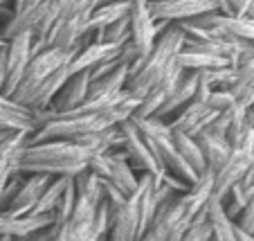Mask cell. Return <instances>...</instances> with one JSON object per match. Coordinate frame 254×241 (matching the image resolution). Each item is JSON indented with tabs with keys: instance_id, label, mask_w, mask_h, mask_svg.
I'll return each mask as SVG.
<instances>
[{
	"instance_id": "f35d334b",
	"label": "cell",
	"mask_w": 254,
	"mask_h": 241,
	"mask_svg": "<svg viewBox=\"0 0 254 241\" xmlns=\"http://www.w3.org/2000/svg\"><path fill=\"white\" fill-rule=\"evenodd\" d=\"M250 169L254 171V151H252V162H250Z\"/></svg>"
},
{
	"instance_id": "7c38bea8",
	"label": "cell",
	"mask_w": 254,
	"mask_h": 241,
	"mask_svg": "<svg viewBox=\"0 0 254 241\" xmlns=\"http://www.w3.org/2000/svg\"><path fill=\"white\" fill-rule=\"evenodd\" d=\"M50 180H52V176H48V174H29V176H23V183H20L18 192L14 194V198L9 201L7 210H2V212L16 214V217L32 214L34 205L39 203L41 194L45 192V187L50 185Z\"/></svg>"
},
{
	"instance_id": "277c9868",
	"label": "cell",
	"mask_w": 254,
	"mask_h": 241,
	"mask_svg": "<svg viewBox=\"0 0 254 241\" xmlns=\"http://www.w3.org/2000/svg\"><path fill=\"white\" fill-rule=\"evenodd\" d=\"M81 48L83 45H77V48H45V50H41V52H36L32 57V61L27 63V70H25L23 79H20L18 88L14 90L11 99L18 101L20 106H27L32 95H34V90H36L52 73H57L59 68L70 66L72 57H74Z\"/></svg>"
},
{
	"instance_id": "83f0119b",
	"label": "cell",
	"mask_w": 254,
	"mask_h": 241,
	"mask_svg": "<svg viewBox=\"0 0 254 241\" xmlns=\"http://www.w3.org/2000/svg\"><path fill=\"white\" fill-rule=\"evenodd\" d=\"M200 75L207 79L211 88H225L230 90L232 83L236 81V68L234 66H223V68H211V70H200Z\"/></svg>"
},
{
	"instance_id": "484cf974",
	"label": "cell",
	"mask_w": 254,
	"mask_h": 241,
	"mask_svg": "<svg viewBox=\"0 0 254 241\" xmlns=\"http://www.w3.org/2000/svg\"><path fill=\"white\" fill-rule=\"evenodd\" d=\"M67 178H70V176H54V178L50 180V185L45 187V192L41 194L39 203H36L32 210L34 217H52L54 205H57L59 196H61L63 187H65V183H67Z\"/></svg>"
},
{
	"instance_id": "8992f818",
	"label": "cell",
	"mask_w": 254,
	"mask_h": 241,
	"mask_svg": "<svg viewBox=\"0 0 254 241\" xmlns=\"http://www.w3.org/2000/svg\"><path fill=\"white\" fill-rule=\"evenodd\" d=\"M34 32H20L16 36H11L5 45V66H7V81H5V90L2 95L11 97L14 90L18 88L20 79H23L25 70H27V63L34 57Z\"/></svg>"
},
{
	"instance_id": "b9f144b4",
	"label": "cell",
	"mask_w": 254,
	"mask_h": 241,
	"mask_svg": "<svg viewBox=\"0 0 254 241\" xmlns=\"http://www.w3.org/2000/svg\"><path fill=\"white\" fill-rule=\"evenodd\" d=\"M209 241H211V239H209Z\"/></svg>"
},
{
	"instance_id": "f1b7e54d",
	"label": "cell",
	"mask_w": 254,
	"mask_h": 241,
	"mask_svg": "<svg viewBox=\"0 0 254 241\" xmlns=\"http://www.w3.org/2000/svg\"><path fill=\"white\" fill-rule=\"evenodd\" d=\"M130 41V20L128 16L111 23L108 27H104V43H113L117 48H122L124 43Z\"/></svg>"
},
{
	"instance_id": "74e56055",
	"label": "cell",
	"mask_w": 254,
	"mask_h": 241,
	"mask_svg": "<svg viewBox=\"0 0 254 241\" xmlns=\"http://www.w3.org/2000/svg\"><path fill=\"white\" fill-rule=\"evenodd\" d=\"M95 241H108V237H106V235H101V237H97Z\"/></svg>"
},
{
	"instance_id": "9a60e30c",
	"label": "cell",
	"mask_w": 254,
	"mask_h": 241,
	"mask_svg": "<svg viewBox=\"0 0 254 241\" xmlns=\"http://www.w3.org/2000/svg\"><path fill=\"white\" fill-rule=\"evenodd\" d=\"M36 113L20 106L11 97L0 95V131L5 133H34Z\"/></svg>"
},
{
	"instance_id": "2e32d148",
	"label": "cell",
	"mask_w": 254,
	"mask_h": 241,
	"mask_svg": "<svg viewBox=\"0 0 254 241\" xmlns=\"http://www.w3.org/2000/svg\"><path fill=\"white\" fill-rule=\"evenodd\" d=\"M196 86H198V73H183V77L178 79V83L171 90V95L167 97V101L158 108V113H155L153 117L164 120V122L176 117L187 104L193 101V97H196Z\"/></svg>"
},
{
	"instance_id": "4dcf8cb0",
	"label": "cell",
	"mask_w": 254,
	"mask_h": 241,
	"mask_svg": "<svg viewBox=\"0 0 254 241\" xmlns=\"http://www.w3.org/2000/svg\"><path fill=\"white\" fill-rule=\"evenodd\" d=\"M234 223L239 228H243V230L254 232V189H252V194H250V198H248V205L241 210V214L234 219Z\"/></svg>"
},
{
	"instance_id": "4316f807",
	"label": "cell",
	"mask_w": 254,
	"mask_h": 241,
	"mask_svg": "<svg viewBox=\"0 0 254 241\" xmlns=\"http://www.w3.org/2000/svg\"><path fill=\"white\" fill-rule=\"evenodd\" d=\"M74 201H77V189H74V183H72V178H67L65 187H63L61 196H59L57 205H54V212H52L54 228H59L72 214V210H74Z\"/></svg>"
},
{
	"instance_id": "e0dca14e",
	"label": "cell",
	"mask_w": 254,
	"mask_h": 241,
	"mask_svg": "<svg viewBox=\"0 0 254 241\" xmlns=\"http://www.w3.org/2000/svg\"><path fill=\"white\" fill-rule=\"evenodd\" d=\"M52 226V217H34V214L16 217L9 212H0V235H7L16 241L27 239V237L36 235L41 230H48Z\"/></svg>"
},
{
	"instance_id": "60d3db41",
	"label": "cell",
	"mask_w": 254,
	"mask_h": 241,
	"mask_svg": "<svg viewBox=\"0 0 254 241\" xmlns=\"http://www.w3.org/2000/svg\"><path fill=\"white\" fill-rule=\"evenodd\" d=\"M252 235H254V232H252Z\"/></svg>"
},
{
	"instance_id": "ab89813d",
	"label": "cell",
	"mask_w": 254,
	"mask_h": 241,
	"mask_svg": "<svg viewBox=\"0 0 254 241\" xmlns=\"http://www.w3.org/2000/svg\"><path fill=\"white\" fill-rule=\"evenodd\" d=\"M5 43H7V41L2 39V34H0V48H2V45H5Z\"/></svg>"
},
{
	"instance_id": "d4e9b609",
	"label": "cell",
	"mask_w": 254,
	"mask_h": 241,
	"mask_svg": "<svg viewBox=\"0 0 254 241\" xmlns=\"http://www.w3.org/2000/svg\"><path fill=\"white\" fill-rule=\"evenodd\" d=\"M209 239H211V226L207 221V208L202 212H198L189 226L180 228V230H176L169 237V241H209Z\"/></svg>"
},
{
	"instance_id": "5bb4252c",
	"label": "cell",
	"mask_w": 254,
	"mask_h": 241,
	"mask_svg": "<svg viewBox=\"0 0 254 241\" xmlns=\"http://www.w3.org/2000/svg\"><path fill=\"white\" fill-rule=\"evenodd\" d=\"M183 73H185V70L176 63V66H173L171 70H169V73L164 75V77L160 79V81L155 83V86L142 97V99H139V104H137V108H135V115L133 117H137V120H142V117H153L155 113H158V108L162 106L164 101H167V97L171 95V90L176 88L178 79L183 77Z\"/></svg>"
},
{
	"instance_id": "ac0fdd59",
	"label": "cell",
	"mask_w": 254,
	"mask_h": 241,
	"mask_svg": "<svg viewBox=\"0 0 254 241\" xmlns=\"http://www.w3.org/2000/svg\"><path fill=\"white\" fill-rule=\"evenodd\" d=\"M104 180L113 183L124 196H130L137 189L139 174L128 164L124 151L115 149V151H108V174H106Z\"/></svg>"
},
{
	"instance_id": "e575fe53",
	"label": "cell",
	"mask_w": 254,
	"mask_h": 241,
	"mask_svg": "<svg viewBox=\"0 0 254 241\" xmlns=\"http://www.w3.org/2000/svg\"><path fill=\"white\" fill-rule=\"evenodd\" d=\"M9 5H11V14H14V11H18V9H20V7H23V5H25V0H11Z\"/></svg>"
},
{
	"instance_id": "30bf717a",
	"label": "cell",
	"mask_w": 254,
	"mask_h": 241,
	"mask_svg": "<svg viewBox=\"0 0 254 241\" xmlns=\"http://www.w3.org/2000/svg\"><path fill=\"white\" fill-rule=\"evenodd\" d=\"M151 14L155 20L185 23L209 11H218L216 0H149Z\"/></svg>"
},
{
	"instance_id": "ba28073f",
	"label": "cell",
	"mask_w": 254,
	"mask_h": 241,
	"mask_svg": "<svg viewBox=\"0 0 254 241\" xmlns=\"http://www.w3.org/2000/svg\"><path fill=\"white\" fill-rule=\"evenodd\" d=\"M146 235L142 228V214H139L137 192L126 196V201L113 212L111 226H108V241H137Z\"/></svg>"
},
{
	"instance_id": "ffe728a7",
	"label": "cell",
	"mask_w": 254,
	"mask_h": 241,
	"mask_svg": "<svg viewBox=\"0 0 254 241\" xmlns=\"http://www.w3.org/2000/svg\"><path fill=\"white\" fill-rule=\"evenodd\" d=\"M196 142H198V147H200L202 158H205V164L209 171H216V169L230 158L232 147L225 138H218V135H211V133H207V131H202V133L196 135Z\"/></svg>"
},
{
	"instance_id": "8d00e7d4",
	"label": "cell",
	"mask_w": 254,
	"mask_h": 241,
	"mask_svg": "<svg viewBox=\"0 0 254 241\" xmlns=\"http://www.w3.org/2000/svg\"><path fill=\"white\" fill-rule=\"evenodd\" d=\"M0 241H16V239H11V237H7V235H0Z\"/></svg>"
},
{
	"instance_id": "4fadbf2b",
	"label": "cell",
	"mask_w": 254,
	"mask_h": 241,
	"mask_svg": "<svg viewBox=\"0 0 254 241\" xmlns=\"http://www.w3.org/2000/svg\"><path fill=\"white\" fill-rule=\"evenodd\" d=\"M216 115H218V111L209 108L205 101H191V104H187L176 117L169 120V126H171V131L187 133V135H191V138H196L198 133L207 131V126L214 122Z\"/></svg>"
},
{
	"instance_id": "6da1fadb",
	"label": "cell",
	"mask_w": 254,
	"mask_h": 241,
	"mask_svg": "<svg viewBox=\"0 0 254 241\" xmlns=\"http://www.w3.org/2000/svg\"><path fill=\"white\" fill-rule=\"evenodd\" d=\"M92 151L72 140L27 142L16 164V174H48V176H77L92 158Z\"/></svg>"
},
{
	"instance_id": "44dd1931",
	"label": "cell",
	"mask_w": 254,
	"mask_h": 241,
	"mask_svg": "<svg viewBox=\"0 0 254 241\" xmlns=\"http://www.w3.org/2000/svg\"><path fill=\"white\" fill-rule=\"evenodd\" d=\"M126 81H128V66L120 63L113 73L104 75L99 79H92L88 97H115L126 90Z\"/></svg>"
},
{
	"instance_id": "7a4b0ae2",
	"label": "cell",
	"mask_w": 254,
	"mask_h": 241,
	"mask_svg": "<svg viewBox=\"0 0 254 241\" xmlns=\"http://www.w3.org/2000/svg\"><path fill=\"white\" fill-rule=\"evenodd\" d=\"M185 48V34L180 25H169L158 36L153 50L146 59H139L128 70V81H126V92L135 99H142L164 75L178 63V54Z\"/></svg>"
},
{
	"instance_id": "7402d4cb",
	"label": "cell",
	"mask_w": 254,
	"mask_h": 241,
	"mask_svg": "<svg viewBox=\"0 0 254 241\" xmlns=\"http://www.w3.org/2000/svg\"><path fill=\"white\" fill-rule=\"evenodd\" d=\"M207 221L211 226V241H236L234 219L227 217L225 208L218 198H209V203H207Z\"/></svg>"
},
{
	"instance_id": "3957f363",
	"label": "cell",
	"mask_w": 254,
	"mask_h": 241,
	"mask_svg": "<svg viewBox=\"0 0 254 241\" xmlns=\"http://www.w3.org/2000/svg\"><path fill=\"white\" fill-rule=\"evenodd\" d=\"M135 122V126L139 129V133L144 135V140L149 145V149L153 151L155 160L160 162V167L167 171L169 176L178 178L180 183H185L187 187H191L198 180V174L183 160V156L178 154L176 145H173V131L169 126V122L158 120V117H130Z\"/></svg>"
},
{
	"instance_id": "8fae6325",
	"label": "cell",
	"mask_w": 254,
	"mask_h": 241,
	"mask_svg": "<svg viewBox=\"0 0 254 241\" xmlns=\"http://www.w3.org/2000/svg\"><path fill=\"white\" fill-rule=\"evenodd\" d=\"M50 5H52V0H25V5L5 20L2 32H0L2 39L9 41L11 36H16V34H20V32H27V29L34 32V29L39 27L41 20L45 18Z\"/></svg>"
},
{
	"instance_id": "9c48e42d",
	"label": "cell",
	"mask_w": 254,
	"mask_h": 241,
	"mask_svg": "<svg viewBox=\"0 0 254 241\" xmlns=\"http://www.w3.org/2000/svg\"><path fill=\"white\" fill-rule=\"evenodd\" d=\"M130 43L135 45L139 59H146L149 52L153 50L155 41H158V32H155V18L151 14L149 0H130Z\"/></svg>"
},
{
	"instance_id": "cb8c5ba5",
	"label": "cell",
	"mask_w": 254,
	"mask_h": 241,
	"mask_svg": "<svg viewBox=\"0 0 254 241\" xmlns=\"http://www.w3.org/2000/svg\"><path fill=\"white\" fill-rule=\"evenodd\" d=\"M173 145H176L178 154L183 156V160L196 171L198 176H200L202 171H207L205 158H202V151H200V147H198L196 138H191V135H187V133H178V131H173Z\"/></svg>"
},
{
	"instance_id": "52a82bcc",
	"label": "cell",
	"mask_w": 254,
	"mask_h": 241,
	"mask_svg": "<svg viewBox=\"0 0 254 241\" xmlns=\"http://www.w3.org/2000/svg\"><path fill=\"white\" fill-rule=\"evenodd\" d=\"M90 73L83 70V73H74L67 77V81L61 86V90L57 92V97L52 99L50 108L45 111L36 113V124L45 117H52V115H61V113H70L74 108H79L86 101L88 90H90Z\"/></svg>"
},
{
	"instance_id": "d6a6232c",
	"label": "cell",
	"mask_w": 254,
	"mask_h": 241,
	"mask_svg": "<svg viewBox=\"0 0 254 241\" xmlns=\"http://www.w3.org/2000/svg\"><path fill=\"white\" fill-rule=\"evenodd\" d=\"M234 239L236 241H254V235L252 232H248V230H243V228H239L234 223Z\"/></svg>"
},
{
	"instance_id": "836d02e7",
	"label": "cell",
	"mask_w": 254,
	"mask_h": 241,
	"mask_svg": "<svg viewBox=\"0 0 254 241\" xmlns=\"http://www.w3.org/2000/svg\"><path fill=\"white\" fill-rule=\"evenodd\" d=\"M245 122L254 129V104H250V106L245 108Z\"/></svg>"
},
{
	"instance_id": "603a6c76",
	"label": "cell",
	"mask_w": 254,
	"mask_h": 241,
	"mask_svg": "<svg viewBox=\"0 0 254 241\" xmlns=\"http://www.w3.org/2000/svg\"><path fill=\"white\" fill-rule=\"evenodd\" d=\"M130 11V0H108V2H101L95 7V11L88 18V32L92 29H104L111 23L128 16Z\"/></svg>"
},
{
	"instance_id": "5b68a950",
	"label": "cell",
	"mask_w": 254,
	"mask_h": 241,
	"mask_svg": "<svg viewBox=\"0 0 254 241\" xmlns=\"http://www.w3.org/2000/svg\"><path fill=\"white\" fill-rule=\"evenodd\" d=\"M122 131V151H124L128 164L137 171V174H151L155 178H162L167 171L160 167V162L155 160L153 151L149 149L144 135L139 133V129L135 126L133 120H126L120 124Z\"/></svg>"
},
{
	"instance_id": "f546056e",
	"label": "cell",
	"mask_w": 254,
	"mask_h": 241,
	"mask_svg": "<svg viewBox=\"0 0 254 241\" xmlns=\"http://www.w3.org/2000/svg\"><path fill=\"white\" fill-rule=\"evenodd\" d=\"M205 104L209 108H214V111L223 113L234 104V95H232V90H225V88H216V90L209 92V97L205 99Z\"/></svg>"
},
{
	"instance_id": "1f68e13d",
	"label": "cell",
	"mask_w": 254,
	"mask_h": 241,
	"mask_svg": "<svg viewBox=\"0 0 254 241\" xmlns=\"http://www.w3.org/2000/svg\"><path fill=\"white\" fill-rule=\"evenodd\" d=\"M52 237H54V226L48 228V230L36 232V235L27 237V239H20V241H52Z\"/></svg>"
},
{
	"instance_id": "d590c367",
	"label": "cell",
	"mask_w": 254,
	"mask_h": 241,
	"mask_svg": "<svg viewBox=\"0 0 254 241\" xmlns=\"http://www.w3.org/2000/svg\"><path fill=\"white\" fill-rule=\"evenodd\" d=\"M137 241H153V237H151V232H146V235H144L142 239H137Z\"/></svg>"
},
{
	"instance_id": "d6986e66",
	"label": "cell",
	"mask_w": 254,
	"mask_h": 241,
	"mask_svg": "<svg viewBox=\"0 0 254 241\" xmlns=\"http://www.w3.org/2000/svg\"><path fill=\"white\" fill-rule=\"evenodd\" d=\"M117 57H120V48L113 43H86L72 57L67 68H70V75L83 73V70L90 73L92 68H97L99 63L111 61V59H117Z\"/></svg>"
}]
</instances>
